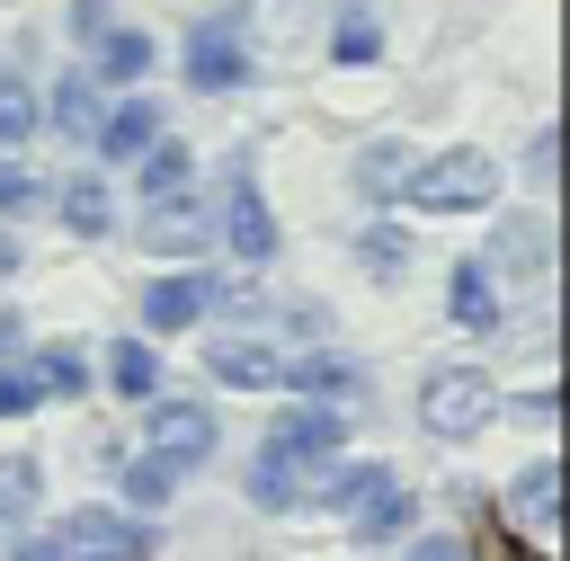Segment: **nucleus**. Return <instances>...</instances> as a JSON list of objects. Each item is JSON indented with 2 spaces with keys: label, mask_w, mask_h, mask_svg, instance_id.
<instances>
[{
  "label": "nucleus",
  "mask_w": 570,
  "mask_h": 561,
  "mask_svg": "<svg viewBox=\"0 0 570 561\" xmlns=\"http://www.w3.org/2000/svg\"><path fill=\"white\" fill-rule=\"evenodd\" d=\"M410 561H472V552H463L454 534H419V543H410Z\"/></svg>",
  "instance_id": "32"
},
{
  "label": "nucleus",
  "mask_w": 570,
  "mask_h": 561,
  "mask_svg": "<svg viewBox=\"0 0 570 561\" xmlns=\"http://www.w3.org/2000/svg\"><path fill=\"white\" fill-rule=\"evenodd\" d=\"M18 338H27V329H18V312H0V356H18Z\"/></svg>",
  "instance_id": "36"
},
{
  "label": "nucleus",
  "mask_w": 570,
  "mask_h": 561,
  "mask_svg": "<svg viewBox=\"0 0 570 561\" xmlns=\"http://www.w3.org/2000/svg\"><path fill=\"white\" fill-rule=\"evenodd\" d=\"M62 223H71L80 240H98V232H107V187H98V178H71V187H62Z\"/></svg>",
  "instance_id": "23"
},
{
  "label": "nucleus",
  "mask_w": 570,
  "mask_h": 561,
  "mask_svg": "<svg viewBox=\"0 0 570 561\" xmlns=\"http://www.w3.org/2000/svg\"><path fill=\"white\" fill-rule=\"evenodd\" d=\"M240 80H249V53H240V36L205 18V27L187 36V89H240Z\"/></svg>",
  "instance_id": "8"
},
{
  "label": "nucleus",
  "mask_w": 570,
  "mask_h": 561,
  "mask_svg": "<svg viewBox=\"0 0 570 561\" xmlns=\"http://www.w3.org/2000/svg\"><path fill=\"white\" fill-rule=\"evenodd\" d=\"M18 561H62V543H53V534H36V543H18Z\"/></svg>",
  "instance_id": "35"
},
{
  "label": "nucleus",
  "mask_w": 570,
  "mask_h": 561,
  "mask_svg": "<svg viewBox=\"0 0 570 561\" xmlns=\"http://www.w3.org/2000/svg\"><path fill=\"white\" fill-rule=\"evenodd\" d=\"M223 303V276H151L142 285V321L151 329H187V321H205Z\"/></svg>",
  "instance_id": "6"
},
{
  "label": "nucleus",
  "mask_w": 570,
  "mask_h": 561,
  "mask_svg": "<svg viewBox=\"0 0 570 561\" xmlns=\"http://www.w3.org/2000/svg\"><path fill=\"white\" fill-rule=\"evenodd\" d=\"M178 472H187V463H160V454H142V463L125 472V499H134V508H160V499L178 490Z\"/></svg>",
  "instance_id": "25"
},
{
  "label": "nucleus",
  "mask_w": 570,
  "mask_h": 561,
  "mask_svg": "<svg viewBox=\"0 0 570 561\" xmlns=\"http://www.w3.org/2000/svg\"><path fill=\"white\" fill-rule=\"evenodd\" d=\"M401 178H410V151H401V142H374V151L356 160V187H365V205L401 196Z\"/></svg>",
  "instance_id": "19"
},
{
  "label": "nucleus",
  "mask_w": 570,
  "mask_h": 561,
  "mask_svg": "<svg viewBox=\"0 0 570 561\" xmlns=\"http://www.w3.org/2000/svg\"><path fill=\"white\" fill-rule=\"evenodd\" d=\"M338 436H347V410L338 401H294L285 419H276V454H338Z\"/></svg>",
  "instance_id": "11"
},
{
  "label": "nucleus",
  "mask_w": 570,
  "mask_h": 561,
  "mask_svg": "<svg viewBox=\"0 0 570 561\" xmlns=\"http://www.w3.org/2000/svg\"><path fill=\"white\" fill-rule=\"evenodd\" d=\"M205 240H214V205H196L187 187L142 205V249H169V258H187V249H205Z\"/></svg>",
  "instance_id": "4"
},
{
  "label": "nucleus",
  "mask_w": 570,
  "mask_h": 561,
  "mask_svg": "<svg viewBox=\"0 0 570 561\" xmlns=\"http://www.w3.org/2000/svg\"><path fill=\"white\" fill-rule=\"evenodd\" d=\"M419 419H428V436H472V427H490V419H499V383H490V374H472V365H445V374H428Z\"/></svg>",
  "instance_id": "2"
},
{
  "label": "nucleus",
  "mask_w": 570,
  "mask_h": 561,
  "mask_svg": "<svg viewBox=\"0 0 570 561\" xmlns=\"http://www.w3.org/2000/svg\"><path fill=\"white\" fill-rule=\"evenodd\" d=\"M27 508H36V463L9 454V463H0V525H18Z\"/></svg>",
  "instance_id": "26"
},
{
  "label": "nucleus",
  "mask_w": 570,
  "mask_h": 561,
  "mask_svg": "<svg viewBox=\"0 0 570 561\" xmlns=\"http://www.w3.org/2000/svg\"><path fill=\"white\" fill-rule=\"evenodd\" d=\"M71 36H107V0H71Z\"/></svg>",
  "instance_id": "33"
},
{
  "label": "nucleus",
  "mask_w": 570,
  "mask_h": 561,
  "mask_svg": "<svg viewBox=\"0 0 570 561\" xmlns=\"http://www.w3.org/2000/svg\"><path fill=\"white\" fill-rule=\"evenodd\" d=\"M401 196L419 205V214H481L490 196H499V160L490 151H436V160H410V178H401Z\"/></svg>",
  "instance_id": "1"
},
{
  "label": "nucleus",
  "mask_w": 570,
  "mask_h": 561,
  "mask_svg": "<svg viewBox=\"0 0 570 561\" xmlns=\"http://www.w3.org/2000/svg\"><path fill=\"white\" fill-rule=\"evenodd\" d=\"M285 383L312 392V401H338V392H365V365L338 356V347H312V356H285Z\"/></svg>",
  "instance_id": "13"
},
{
  "label": "nucleus",
  "mask_w": 570,
  "mask_h": 561,
  "mask_svg": "<svg viewBox=\"0 0 570 561\" xmlns=\"http://www.w3.org/2000/svg\"><path fill=\"white\" fill-rule=\"evenodd\" d=\"M36 196H45V187H36V178H27L18 160H0V223H18V214H27Z\"/></svg>",
  "instance_id": "30"
},
{
  "label": "nucleus",
  "mask_w": 570,
  "mask_h": 561,
  "mask_svg": "<svg viewBox=\"0 0 570 561\" xmlns=\"http://www.w3.org/2000/svg\"><path fill=\"white\" fill-rule=\"evenodd\" d=\"M330 490H338V508H347V525H356L365 543H383V534H410V516H419V499H410V490H401V472H383V463H365V472H338Z\"/></svg>",
  "instance_id": "3"
},
{
  "label": "nucleus",
  "mask_w": 570,
  "mask_h": 561,
  "mask_svg": "<svg viewBox=\"0 0 570 561\" xmlns=\"http://www.w3.org/2000/svg\"><path fill=\"white\" fill-rule=\"evenodd\" d=\"M178 187H187V151L160 134V142L142 151V205H151V196H178Z\"/></svg>",
  "instance_id": "22"
},
{
  "label": "nucleus",
  "mask_w": 570,
  "mask_h": 561,
  "mask_svg": "<svg viewBox=\"0 0 570 561\" xmlns=\"http://www.w3.org/2000/svg\"><path fill=\"white\" fill-rule=\"evenodd\" d=\"M205 365H214V383H232V392H276V383H285V347H267V338H214Z\"/></svg>",
  "instance_id": "7"
},
{
  "label": "nucleus",
  "mask_w": 570,
  "mask_h": 561,
  "mask_svg": "<svg viewBox=\"0 0 570 561\" xmlns=\"http://www.w3.org/2000/svg\"><path fill=\"white\" fill-rule=\"evenodd\" d=\"M490 267H508V276H543V223H534V214H508L499 240H490Z\"/></svg>",
  "instance_id": "15"
},
{
  "label": "nucleus",
  "mask_w": 570,
  "mask_h": 561,
  "mask_svg": "<svg viewBox=\"0 0 570 561\" xmlns=\"http://www.w3.org/2000/svg\"><path fill=\"white\" fill-rule=\"evenodd\" d=\"M223 240H232L240 258H267V249H276V214H267V196L249 187V160L232 169V196H223Z\"/></svg>",
  "instance_id": "9"
},
{
  "label": "nucleus",
  "mask_w": 570,
  "mask_h": 561,
  "mask_svg": "<svg viewBox=\"0 0 570 561\" xmlns=\"http://www.w3.org/2000/svg\"><path fill=\"white\" fill-rule=\"evenodd\" d=\"M27 374H36V392H89V356L80 347H45Z\"/></svg>",
  "instance_id": "24"
},
{
  "label": "nucleus",
  "mask_w": 570,
  "mask_h": 561,
  "mask_svg": "<svg viewBox=\"0 0 570 561\" xmlns=\"http://www.w3.org/2000/svg\"><path fill=\"white\" fill-rule=\"evenodd\" d=\"M525 160H534V178H552V169H561V134H534V151H525Z\"/></svg>",
  "instance_id": "34"
},
{
  "label": "nucleus",
  "mask_w": 570,
  "mask_h": 561,
  "mask_svg": "<svg viewBox=\"0 0 570 561\" xmlns=\"http://www.w3.org/2000/svg\"><path fill=\"white\" fill-rule=\"evenodd\" d=\"M36 401H45V392H36V374H27V365H0V419H27Z\"/></svg>",
  "instance_id": "31"
},
{
  "label": "nucleus",
  "mask_w": 570,
  "mask_h": 561,
  "mask_svg": "<svg viewBox=\"0 0 570 561\" xmlns=\"http://www.w3.org/2000/svg\"><path fill=\"white\" fill-rule=\"evenodd\" d=\"M508 508H517L534 534H552V516H561V463H525L517 490H508Z\"/></svg>",
  "instance_id": "14"
},
{
  "label": "nucleus",
  "mask_w": 570,
  "mask_h": 561,
  "mask_svg": "<svg viewBox=\"0 0 570 561\" xmlns=\"http://www.w3.org/2000/svg\"><path fill=\"white\" fill-rule=\"evenodd\" d=\"M27 134H36V98H27L18 80H0V151H9V142H27Z\"/></svg>",
  "instance_id": "28"
},
{
  "label": "nucleus",
  "mask_w": 570,
  "mask_h": 561,
  "mask_svg": "<svg viewBox=\"0 0 570 561\" xmlns=\"http://www.w3.org/2000/svg\"><path fill=\"white\" fill-rule=\"evenodd\" d=\"M98 116H107V107H98V89L71 71V80L53 89V125H62V134H98Z\"/></svg>",
  "instance_id": "21"
},
{
  "label": "nucleus",
  "mask_w": 570,
  "mask_h": 561,
  "mask_svg": "<svg viewBox=\"0 0 570 561\" xmlns=\"http://www.w3.org/2000/svg\"><path fill=\"white\" fill-rule=\"evenodd\" d=\"M214 436H223V427H214L205 401H160V410H151V454H160V463H205Z\"/></svg>",
  "instance_id": "5"
},
{
  "label": "nucleus",
  "mask_w": 570,
  "mask_h": 561,
  "mask_svg": "<svg viewBox=\"0 0 570 561\" xmlns=\"http://www.w3.org/2000/svg\"><path fill=\"white\" fill-rule=\"evenodd\" d=\"M160 134H169V125H160V107H151V98H134V107L98 116V134H89V142H98L107 160H142V151L160 142Z\"/></svg>",
  "instance_id": "12"
},
{
  "label": "nucleus",
  "mask_w": 570,
  "mask_h": 561,
  "mask_svg": "<svg viewBox=\"0 0 570 561\" xmlns=\"http://www.w3.org/2000/svg\"><path fill=\"white\" fill-rule=\"evenodd\" d=\"M53 543H62V552H142V543H134V525H125V516H107V508H80Z\"/></svg>",
  "instance_id": "16"
},
{
  "label": "nucleus",
  "mask_w": 570,
  "mask_h": 561,
  "mask_svg": "<svg viewBox=\"0 0 570 561\" xmlns=\"http://www.w3.org/2000/svg\"><path fill=\"white\" fill-rule=\"evenodd\" d=\"M445 303H454L463 329H490V321H499V285H490V267H481V258L454 267V294H445Z\"/></svg>",
  "instance_id": "17"
},
{
  "label": "nucleus",
  "mask_w": 570,
  "mask_h": 561,
  "mask_svg": "<svg viewBox=\"0 0 570 561\" xmlns=\"http://www.w3.org/2000/svg\"><path fill=\"white\" fill-rule=\"evenodd\" d=\"M98 561H142V552H98Z\"/></svg>",
  "instance_id": "38"
},
{
  "label": "nucleus",
  "mask_w": 570,
  "mask_h": 561,
  "mask_svg": "<svg viewBox=\"0 0 570 561\" xmlns=\"http://www.w3.org/2000/svg\"><path fill=\"white\" fill-rule=\"evenodd\" d=\"M321 490H330V481L312 472V454H276V445H267V454L249 463V499H258V508H303V499H321Z\"/></svg>",
  "instance_id": "10"
},
{
  "label": "nucleus",
  "mask_w": 570,
  "mask_h": 561,
  "mask_svg": "<svg viewBox=\"0 0 570 561\" xmlns=\"http://www.w3.org/2000/svg\"><path fill=\"white\" fill-rule=\"evenodd\" d=\"M98 71H107V80H142V71H151V36L107 27V36H98Z\"/></svg>",
  "instance_id": "18"
},
{
  "label": "nucleus",
  "mask_w": 570,
  "mask_h": 561,
  "mask_svg": "<svg viewBox=\"0 0 570 561\" xmlns=\"http://www.w3.org/2000/svg\"><path fill=\"white\" fill-rule=\"evenodd\" d=\"M107 374H116V392H125V401H151V383H160V347L125 338V347L107 356Z\"/></svg>",
  "instance_id": "20"
},
{
  "label": "nucleus",
  "mask_w": 570,
  "mask_h": 561,
  "mask_svg": "<svg viewBox=\"0 0 570 561\" xmlns=\"http://www.w3.org/2000/svg\"><path fill=\"white\" fill-rule=\"evenodd\" d=\"M365 267H383V276H392V267H410V240H401L392 223H365Z\"/></svg>",
  "instance_id": "29"
},
{
  "label": "nucleus",
  "mask_w": 570,
  "mask_h": 561,
  "mask_svg": "<svg viewBox=\"0 0 570 561\" xmlns=\"http://www.w3.org/2000/svg\"><path fill=\"white\" fill-rule=\"evenodd\" d=\"M0 276H18V240L9 232H0Z\"/></svg>",
  "instance_id": "37"
},
{
  "label": "nucleus",
  "mask_w": 570,
  "mask_h": 561,
  "mask_svg": "<svg viewBox=\"0 0 570 561\" xmlns=\"http://www.w3.org/2000/svg\"><path fill=\"white\" fill-rule=\"evenodd\" d=\"M374 53H383V27H374L365 9H347V18H338V62H356V71H365Z\"/></svg>",
  "instance_id": "27"
}]
</instances>
